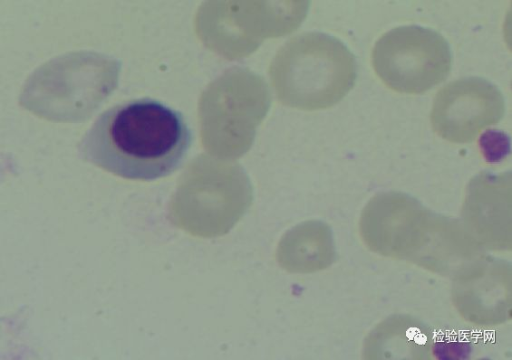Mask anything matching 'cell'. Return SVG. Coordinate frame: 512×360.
Instances as JSON below:
<instances>
[{"instance_id": "obj_4", "label": "cell", "mask_w": 512, "mask_h": 360, "mask_svg": "<svg viewBox=\"0 0 512 360\" xmlns=\"http://www.w3.org/2000/svg\"><path fill=\"white\" fill-rule=\"evenodd\" d=\"M504 113V97L495 84L479 77H467L450 81L439 90L430 122L442 138L467 143L498 123Z\"/></svg>"}, {"instance_id": "obj_6", "label": "cell", "mask_w": 512, "mask_h": 360, "mask_svg": "<svg viewBox=\"0 0 512 360\" xmlns=\"http://www.w3.org/2000/svg\"><path fill=\"white\" fill-rule=\"evenodd\" d=\"M469 352V345L459 338H445L434 345V353L442 359H461Z\"/></svg>"}, {"instance_id": "obj_3", "label": "cell", "mask_w": 512, "mask_h": 360, "mask_svg": "<svg viewBox=\"0 0 512 360\" xmlns=\"http://www.w3.org/2000/svg\"><path fill=\"white\" fill-rule=\"evenodd\" d=\"M295 43L296 105L304 109H320L337 103L356 80L353 53L338 39L321 33L303 34Z\"/></svg>"}, {"instance_id": "obj_5", "label": "cell", "mask_w": 512, "mask_h": 360, "mask_svg": "<svg viewBox=\"0 0 512 360\" xmlns=\"http://www.w3.org/2000/svg\"><path fill=\"white\" fill-rule=\"evenodd\" d=\"M480 149L490 163L502 160L509 152V138L502 131H486L479 141Z\"/></svg>"}, {"instance_id": "obj_2", "label": "cell", "mask_w": 512, "mask_h": 360, "mask_svg": "<svg viewBox=\"0 0 512 360\" xmlns=\"http://www.w3.org/2000/svg\"><path fill=\"white\" fill-rule=\"evenodd\" d=\"M372 63L377 76L392 90L421 94L448 77L452 55L440 33L411 24L383 33L372 48Z\"/></svg>"}, {"instance_id": "obj_1", "label": "cell", "mask_w": 512, "mask_h": 360, "mask_svg": "<svg viewBox=\"0 0 512 360\" xmlns=\"http://www.w3.org/2000/svg\"><path fill=\"white\" fill-rule=\"evenodd\" d=\"M191 137L179 111L153 99H134L103 111L82 137L78 152L115 175L150 181L181 165Z\"/></svg>"}]
</instances>
